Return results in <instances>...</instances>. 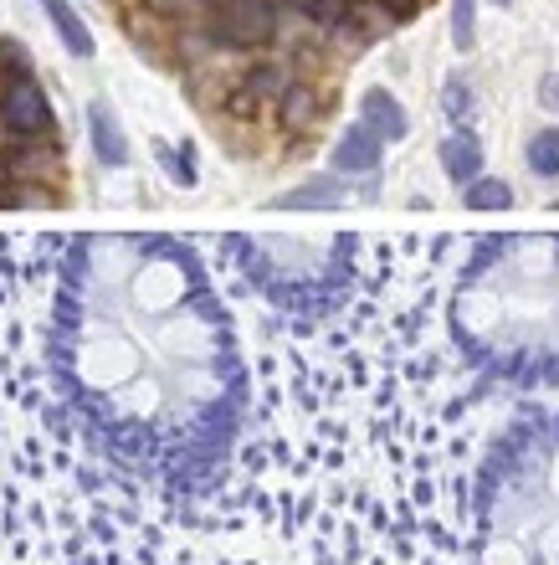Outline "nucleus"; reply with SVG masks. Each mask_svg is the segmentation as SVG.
Returning <instances> with one entry per match:
<instances>
[{
    "mask_svg": "<svg viewBox=\"0 0 559 565\" xmlns=\"http://www.w3.org/2000/svg\"><path fill=\"white\" fill-rule=\"evenodd\" d=\"M52 381L98 452L164 493H201L232 458L247 371L191 242L73 237L52 303Z\"/></svg>",
    "mask_w": 559,
    "mask_h": 565,
    "instance_id": "f257e3e1",
    "label": "nucleus"
},
{
    "mask_svg": "<svg viewBox=\"0 0 559 565\" xmlns=\"http://www.w3.org/2000/svg\"><path fill=\"white\" fill-rule=\"evenodd\" d=\"M477 565H559V443H518L487 473Z\"/></svg>",
    "mask_w": 559,
    "mask_h": 565,
    "instance_id": "f03ea898",
    "label": "nucleus"
},
{
    "mask_svg": "<svg viewBox=\"0 0 559 565\" xmlns=\"http://www.w3.org/2000/svg\"><path fill=\"white\" fill-rule=\"evenodd\" d=\"M236 257L247 278L262 288L272 303L282 309H324L329 298L338 294V278H344V247L350 242H329V247H309L298 237H232Z\"/></svg>",
    "mask_w": 559,
    "mask_h": 565,
    "instance_id": "7ed1b4c3",
    "label": "nucleus"
},
{
    "mask_svg": "<svg viewBox=\"0 0 559 565\" xmlns=\"http://www.w3.org/2000/svg\"><path fill=\"white\" fill-rule=\"evenodd\" d=\"M278 31L272 0H222V11L211 15V36L226 46H267Z\"/></svg>",
    "mask_w": 559,
    "mask_h": 565,
    "instance_id": "20e7f679",
    "label": "nucleus"
},
{
    "mask_svg": "<svg viewBox=\"0 0 559 565\" xmlns=\"http://www.w3.org/2000/svg\"><path fill=\"white\" fill-rule=\"evenodd\" d=\"M0 124H6V135H11V139H42V135H52V129H57L46 93L36 88L31 77H15L11 88L0 93Z\"/></svg>",
    "mask_w": 559,
    "mask_h": 565,
    "instance_id": "39448f33",
    "label": "nucleus"
},
{
    "mask_svg": "<svg viewBox=\"0 0 559 565\" xmlns=\"http://www.w3.org/2000/svg\"><path fill=\"white\" fill-rule=\"evenodd\" d=\"M380 164V135L369 124H350L334 145V170L338 175H369Z\"/></svg>",
    "mask_w": 559,
    "mask_h": 565,
    "instance_id": "423d86ee",
    "label": "nucleus"
},
{
    "mask_svg": "<svg viewBox=\"0 0 559 565\" xmlns=\"http://www.w3.org/2000/svg\"><path fill=\"white\" fill-rule=\"evenodd\" d=\"M88 135H93V154L104 164H129V145H123V135H118V119L108 104H93L88 108Z\"/></svg>",
    "mask_w": 559,
    "mask_h": 565,
    "instance_id": "0eeeda50",
    "label": "nucleus"
},
{
    "mask_svg": "<svg viewBox=\"0 0 559 565\" xmlns=\"http://www.w3.org/2000/svg\"><path fill=\"white\" fill-rule=\"evenodd\" d=\"M365 124H369V129H375L380 139H406V135H411V119H406V108H400L385 88H369V93H365Z\"/></svg>",
    "mask_w": 559,
    "mask_h": 565,
    "instance_id": "6e6552de",
    "label": "nucleus"
},
{
    "mask_svg": "<svg viewBox=\"0 0 559 565\" xmlns=\"http://www.w3.org/2000/svg\"><path fill=\"white\" fill-rule=\"evenodd\" d=\"M442 170L456 180V185H472V180L483 175V149L472 135H452L442 145Z\"/></svg>",
    "mask_w": 559,
    "mask_h": 565,
    "instance_id": "1a4fd4ad",
    "label": "nucleus"
},
{
    "mask_svg": "<svg viewBox=\"0 0 559 565\" xmlns=\"http://www.w3.org/2000/svg\"><path fill=\"white\" fill-rule=\"evenodd\" d=\"M46 15H52V26H57V36L67 42V52H77V57H93V31L83 26V15L67 6V0H42Z\"/></svg>",
    "mask_w": 559,
    "mask_h": 565,
    "instance_id": "9d476101",
    "label": "nucleus"
},
{
    "mask_svg": "<svg viewBox=\"0 0 559 565\" xmlns=\"http://www.w3.org/2000/svg\"><path fill=\"white\" fill-rule=\"evenodd\" d=\"M344 195H350V191H344L338 180H313V185H303V191L282 195L278 206H288V211H324V206H338Z\"/></svg>",
    "mask_w": 559,
    "mask_h": 565,
    "instance_id": "9b49d317",
    "label": "nucleus"
},
{
    "mask_svg": "<svg viewBox=\"0 0 559 565\" xmlns=\"http://www.w3.org/2000/svg\"><path fill=\"white\" fill-rule=\"evenodd\" d=\"M514 206V191L508 180H493V175H477L467 185V211H508Z\"/></svg>",
    "mask_w": 559,
    "mask_h": 565,
    "instance_id": "f8f14e48",
    "label": "nucleus"
},
{
    "mask_svg": "<svg viewBox=\"0 0 559 565\" xmlns=\"http://www.w3.org/2000/svg\"><path fill=\"white\" fill-rule=\"evenodd\" d=\"M529 170L539 180H559V129H539L529 139Z\"/></svg>",
    "mask_w": 559,
    "mask_h": 565,
    "instance_id": "ddd939ff",
    "label": "nucleus"
},
{
    "mask_svg": "<svg viewBox=\"0 0 559 565\" xmlns=\"http://www.w3.org/2000/svg\"><path fill=\"white\" fill-rule=\"evenodd\" d=\"M452 31H456V46L467 52V46H472V0H456V11H452Z\"/></svg>",
    "mask_w": 559,
    "mask_h": 565,
    "instance_id": "4468645a",
    "label": "nucleus"
},
{
    "mask_svg": "<svg viewBox=\"0 0 559 565\" xmlns=\"http://www.w3.org/2000/svg\"><path fill=\"white\" fill-rule=\"evenodd\" d=\"M309 114H313V104H309V93H288V98H282V119H288V124H298V119H309Z\"/></svg>",
    "mask_w": 559,
    "mask_h": 565,
    "instance_id": "2eb2a0df",
    "label": "nucleus"
},
{
    "mask_svg": "<svg viewBox=\"0 0 559 565\" xmlns=\"http://www.w3.org/2000/svg\"><path fill=\"white\" fill-rule=\"evenodd\" d=\"M467 104H472L467 83H456V77H452V83H447V114H467Z\"/></svg>",
    "mask_w": 559,
    "mask_h": 565,
    "instance_id": "dca6fc26",
    "label": "nucleus"
},
{
    "mask_svg": "<svg viewBox=\"0 0 559 565\" xmlns=\"http://www.w3.org/2000/svg\"><path fill=\"white\" fill-rule=\"evenodd\" d=\"M539 104H549V108H555V114H559V73L539 83Z\"/></svg>",
    "mask_w": 559,
    "mask_h": 565,
    "instance_id": "f3484780",
    "label": "nucleus"
},
{
    "mask_svg": "<svg viewBox=\"0 0 559 565\" xmlns=\"http://www.w3.org/2000/svg\"><path fill=\"white\" fill-rule=\"evenodd\" d=\"M498 6H508V0H498Z\"/></svg>",
    "mask_w": 559,
    "mask_h": 565,
    "instance_id": "a211bd4d",
    "label": "nucleus"
}]
</instances>
